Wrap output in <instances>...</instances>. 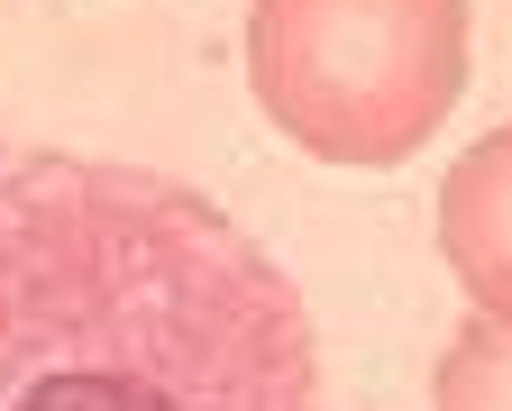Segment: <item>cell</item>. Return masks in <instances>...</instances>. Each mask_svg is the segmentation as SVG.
Masks as SVG:
<instances>
[{"label":"cell","instance_id":"cell-4","mask_svg":"<svg viewBox=\"0 0 512 411\" xmlns=\"http://www.w3.org/2000/svg\"><path fill=\"white\" fill-rule=\"evenodd\" d=\"M439 411H512V329H467L439 357Z\"/></svg>","mask_w":512,"mask_h":411},{"label":"cell","instance_id":"cell-3","mask_svg":"<svg viewBox=\"0 0 512 411\" xmlns=\"http://www.w3.org/2000/svg\"><path fill=\"white\" fill-rule=\"evenodd\" d=\"M439 238H448L458 284L476 293V311L494 329H512V128L485 137V147L448 174V192H439Z\"/></svg>","mask_w":512,"mask_h":411},{"label":"cell","instance_id":"cell-2","mask_svg":"<svg viewBox=\"0 0 512 411\" xmlns=\"http://www.w3.org/2000/svg\"><path fill=\"white\" fill-rule=\"evenodd\" d=\"M247 83L293 147L394 165L467 83V0H256Z\"/></svg>","mask_w":512,"mask_h":411},{"label":"cell","instance_id":"cell-1","mask_svg":"<svg viewBox=\"0 0 512 411\" xmlns=\"http://www.w3.org/2000/svg\"><path fill=\"white\" fill-rule=\"evenodd\" d=\"M0 411H320V329L211 192L0 147Z\"/></svg>","mask_w":512,"mask_h":411}]
</instances>
